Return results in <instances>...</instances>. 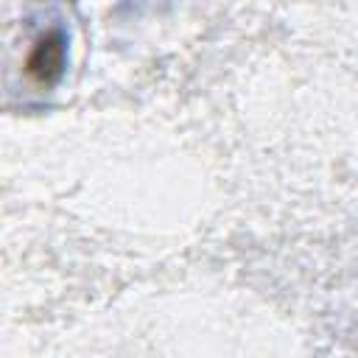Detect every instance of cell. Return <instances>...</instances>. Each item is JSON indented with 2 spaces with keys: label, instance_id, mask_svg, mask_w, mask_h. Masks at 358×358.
<instances>
[{
  "label": "cell",
  "instance_id": "6da1fadb",
  "mask_svg": "<svg viewBox=\"0 0 358 358\" xmlns=\"http://www.w3.org/2000/svg\"><path fill=\"white\" fill-rule=\"evenodd\" d=\"M64 59H67V34L64 28L53 25L36 36L25 59V76L36 87H53L64 73Z\"/></svg>",
  "mask_w": 358,
  "mask_h": 358
}]
</instances>
